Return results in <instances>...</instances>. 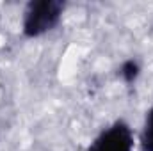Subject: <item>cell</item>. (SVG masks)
Returning a JSON list of instances; mask_svg holds the SVG:
<instances>
[{
	"instance_id": "1",
	"label": "cell",
	"mask_w": 153,
	"mask_h": 151,
	"mask_svg": "<svg viewBox=\"0 0 153 151\" xmlns=\"http://www.w3.org/2000/svg\"><path fill=\"white\" fill-rule=\"evenodd\" d=\"M66 4L61 0H32L23 11L22 32L25 38H39L52 32L62 20Z\"/></svg>"
},
{
	"instance_id": "2",
	"label": "cell",
	"mask_w": 153,
	"mask_h": 151,
	"mask_svg": "<svg viewBox=\"0 0 153 151\" xmlns=\"http://www.w3.org/2000/svg\"><path fill=\"white\" fill-rule=\"evenodd\" d=\"M134 132L125 121L107 126L89 146L87 151H134Z\"/></svg>"
},
{
	"instance_id": "3",
	"label": "cell",
	"mask_w": 153,
	"mask_h": 151,
	"mask_svg": "<svg viewBox=\"0 0 153 151\" xmlns=\"http://www.w3.org/2000/svg\"><path fill=\"white\" fill-rule=\"evenodd\" d=\"M141 151H153V105L146 112L141 132Z\"/></svg>"
},
{
	"instance_id": "4",
	"label": "cell",
	"mask_w": 153,
	"mask_h": 151,
	"mask_svg": "<svg viewBox=\"0 0 153 151\" xmlns=\"http://www.w3.org/2000/svg\"><path fill=\"white\" fill-rule=\"evenodd\" d=\"M139 73H141V64H139L135 59L125 61V62L119 66V70H117V75L121 76V80H123L125 84H134V82L137 80Z\"/></svg>"
}]
</instances>
